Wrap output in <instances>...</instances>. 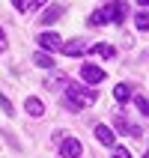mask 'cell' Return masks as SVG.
Returning <instances> with one entry per match:
<instances>
[{"label": "cell", "instance_id": "cell-1", "mask_svg": "<svg viewBox=\"0 0 149 158\" xmlns=\"http://www.w3.org/2000/svg\"><path fill=\"white\" fill-rule=\"evenodd\" d=\"M66 96H69V105L75 107V110H84V107H89L96 102V93L78 87V84H69V87H66Z\"/></svg>", "mask_w": 149, "mask_h": 158}, {"label": "cell", "instance_id": "cell-2", "mask_svg": "<svg viewBox=\"0 0 149 158\" xmlns=\"http://www.w3.org/2000/svg\"><path fill=\"white\" fill-rule=\"evenodd\" d=\"M57 140H60V152H63V158H81L84 146H81L78 137H72V134L60 131V134H57Z\"/></svg>", "mask_w": 149, "mask_h": 158}, {"label": "cell", "instance_id": "cell-3", "mask_svg": "<svg viewBox=\"0 0 149 158\" xmlns=\"http://www.w3.org/2000/svg\"><path fill=\"white\" fill-rule=\"evenodd\" d=\"M36 42H39L42 51H63V39L57 33H42V36H36Z\"/></svg>", "mask_w": 149, "mask_h": 158}, {"label": "cell", "instance_id": "cell-4", "mask_svg": "<svg viewBox=\"0 0 149 158\" xmlns=\"http://www.w3.org/2000/svg\"><path fill=\"white\" fill-rule=\"evenodd\" d=\"M81 78L87 81V84H101V81H105V69H98V66H89V63H84V66H81Z\"/></svg>", "mask_w": 149, "mask_h": 158}, {"label": "cell", "instance_id": "cell-5", "mask_svg": "<svg viewBox=\"0 0 149 158\" xmlns=\"http://www.w3.org/2000/svg\"><path fill=\"white\" fill-rule=\"evenodd\" d=\"M63 15H66V9H63L60 3H54V6H48V9L42 12V18H39V21H42V24H57Z\"/></svg>", "mask_w": 149, "mask_h": 158}, {"label": "cell", "instance_id": "cell-6", "mask_svg": "<svg viewBox=\"0 0 149 158\" xmlns=\"http://www.w3.org/2000/svg\"><path fill=\"white\" fill-rule=\"evenodd\" d=\"M114 123H116V128H119V131H125V134H134V137H140V134H143L137 125H131V123L122 116V110H116V114H114Z\"/></svg>", "mask_w": 149, "mask_h": 158}, {"label": "cell", "instance_id": "cell-7", "mask_svg": "<svg viewBox=\"0 0 149 158\" xmlns=\"http://www.w3.org/2000/svg\"><path fill=\"white\" fill-rule=\"evenodd\" d=\"M125 18H128V6H125V0H114V6H110V21H114V24H122Z\"/></svg>", "mask_w": 149, "mask_h": 158}, {"label": "cell", "instance_id": "cell-8", "mask_svg": "<svg viewBox=\"0 0 149 158\" xmlns=\"http://www.w3.org/2000/svg\"><path fill=\"white\" fill-rule=\"evenodd\" d=\"M84 51H87V45L81 42V39H69V42H63V54H66V57H81Z\"/></svg>", "mask_w": 149, "mask_h": 158}, {"label": "cell", "instance_id": "cell-9", "mask_svg": "<svg viewBox=\"0 0 149 158\" xmlns=\"http://www.w3.org/2000/svg\"><path fill=\"white\" fill-rule=\"evenodd\" d=\"M96 137H98V143H105V146H116V134H114V128H107V125H96Z\"/></svg>", "mask_w": 149, "mask_h": 158}, {"label": "cell", "instance_id": "cell-10", "mask_svg": "<svg viewBox=\"0 0 149 158\" xmlns=\"http://www.w3.org/2000/svg\"><path fill=\"white\" fill-rule=\"evenodd\" d=\"M107 21H110V6L107 9H96V12L89 15V24L93 27H101V24H107Z\"/></svg>", "mask_w": 149, "mask_h": 158}, {"label": "cell", "instance_id": "cell-11", "mask_svg": "<svg viewBox=\"0 0 149 158\" xmlns=\"http://www.w3.org/2000/svg\"><path fill=\"white\" fill-rule=\"evenodd\" d=\"M24 107H27V114H30V116H42V114H45V105H42V102H39L36 96H30V98H27V102H24Z\"/></svg>", "mask_w": 149, "mask_h": 158}, {"label": "cell", "instance_id": "cell-12", "mask_svg": "<svg viewBox=\"0 0 149 158\" xmlns=\"http://www.w3.org/2000/svg\"><path fill=\"white\" fill-rule=\"evenodd\" d=\"M114 96H116V102H128V98H131V87H128V84H116Z\"/></svg>", "mask_w": 149, "mask_h": 158}, {"label": "cell", "instance_id": "cell-13", "mask_svg": "<svg viewBox=\"0 0 149 158\" xmlns=\"http://www.w3.org/2000/svg\"><path fill=\"white\" fill-rule=\"evenodd\" d=\"M134 107H137L143 116H149V98L143 96V93H134Z\"/></svg>", "mask_w": 149, "mask_h": 158}, {"label": "cell", "instance_id": "cell-14", "mask_svg": "<svg viewBox=\"0 0 149 158\" xmlns=\"http://www.w3.org/2000/svg\"><path fill=\"white\" fill-rule=\"evenodd\" d=\"M134 24H137L140 33H149V12H137L134 15Z\"/></svg>", "mask_w": 149, "mask_h": 158}, {"label": "cell", "instance_id": "cell-15", "mask_svg": "<svg viewBox=\"0 0 149 158\" xmlns=\"http://www.w3.org/2000/svg\"><path fill=\"white\" fill-rule=\"evenodd\" d=\"M36 66H39V69H54V60L45 51H39V54H36Z\"/></svg>", "mask_w": 149, "mask_h": 158}, {"label": "cell", "instance_id": "cell-16", "mask_svg": "<svg viewBox=\"0 0 149 158\" xmlns=\"http://www.w3.org/2000/svg\"><path fill=\"white\" fill-rule=\"evenodd\" d=\"M96 54H98V57H105V60H110V57H114V45H105V42H101V45H96Z\"/></svg>", "mask_w": 149, "mask_h": 158}, {"label": "cell", "instance_id": "cell-17", "mask_svg": "<svg viewBox=\"0 0 149 158\" xmlns=\"http://www.w3.org/2000/svg\"><path fill=\"white\" fill-rule=\"evenodd\" d=\"M0 107H3V114H9V116L15 114V107H12V102H9V98L3 96V93H0Z\"/></svg>", "mask_w": 149, "mask_h": 158}, {"label": "cell", "instance_id": "cell-18", "mask_svg": "<svg viewBox=\"0 0 149 158\" xmlns=\"http://www.w3.org/2000/svg\"><path fill=\"white\" fill-rule=\"evenodd\" d=\"M114 158H131V152L125 146H114Z\"/></svg>", "mask_w": 149, "mask_h": 158}, {"label": "cell", "instance_id": "cell-19", "mask_svg": "<svg viewBox=\"0 0 149 158\" xmlns=\"http://www.w3.org/2000/svg\"><path fill=\"white\" fill-rule=\"evenodd\" d=\"M45 6V0H30V3H27V12H33V9H42Z\"/></svg>", "mask_w": 149, "mask_h": 158}, {"label": "cell", "instance_id": "cell-20", "mask_svg": "<svg viewBox=\"0 0 149 158\" xmlns=\"http://www.w3.org/2000/svg\"><path fill=\"white\" fill-rule=\"evenodd\" d=\"M6 45H9V42H6V33L0 30V51H6Z\"/></svg>", "mask_w": 149, "mask_h": 158}, {"label": "cell", "instance_id": "cell-21", "mask_svg": "<svg viewBox=\"0 0 149 158\" xmlns=\"http://www.w3.org/2000/svg\"><path fill=\"white\" fill-rule=\"evenodd\" d=\"M140 6H149V0H140Z\"/></svg>", "mask_w": 149, "mask_h": 158}, {"label": "cell", "instance_id": "cell-22", "mask_svg": "<svg viewBox=\"0 0 149 158\" xmlns=\"http://www.w3.org/2000/svg\"><path fill=\"white\" fill-rule=\"evenodd\" d=\"M143 158H149V152H146V155H143Z\"/></svg>", "mask_w": 149, "mask_h": 158}]
</instances>
